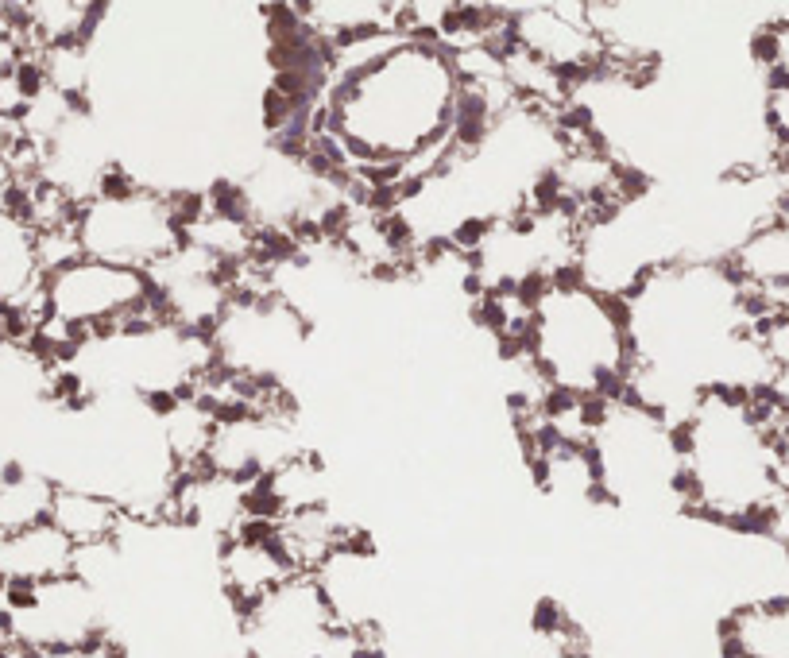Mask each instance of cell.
<instances>
[{"mask_svg":"<svg viewBox=\"0 0 789 658\" xmlns=\"http://www.w3.org/2000/svg\"><path fill=\"white\" fill-rule=\"evenodd\" d=\"M43 264L39 244L28 221L0 210V306H28L47 322L43 314Z\"/></svg>","mask_w":789,"mask_h":658,"instance_id":"30bf717a","label":"cell"},{"mask_svg":"<svg viewBox=\"0 0 789 658\" xmlns=\"http://www.w3.org/2000/svg\"><path fill=\"white\" fill-rule=\"evenodd\" d=\"M74 237L86 260L151 271L186 244V225L167 190L136 186L128 194L82 202Z\"/></svg>","mask_w":789,"mask_h":658,"instance_id":"5b68a950","label":"cell"},{"mask_svg":"<svg viewBox=\"0 0 789 658\" xmlns=\"http://www.w3.org/2000/svg\"><path fill=\"white\" fill-rule=\"evenodd\" d=\"M325 604L341 631H380L387 585L376 550L368 546L364 531L352 527L345 542L325 558L314 573Z\"/></svg>","mask_w":789,"mask_h":658,"instance_id":"52a82bcc","label":"cell"},{"mask_svg":"<svg viewBox=\"0 0 789 658\" xmlns=\"http://www.w3.org/2000/svg\"><path fill=\"white\" fill-rule=\"evenodd\" d=\"M774 449H778V469H782V480H786V488H789V419L778 426Z\"/></svg>","mask_w":789,"mask_h":658,"instance_id":"5bb4252c","label":"cell"},{"mask_svg":"<svg viewBox=\"0 0 789 658\" xmlns=\"http://www.w3.org/2000/svg\"><path fill=\"white\" fill-rule=\"evenodd\" d=\"M588 449L596 457L600 492L619 508H654L662 500H677L681 484V449L673 426L631 399L608 403L604 419L596 422Z\"/></svg>","mask_w":789,"mask_h":658,"instance_id":"277c9868","label":"cell"},{"mask_svg":"<svg viewBox=\"0 0 789 658\" xmlns=\"http://www.w3.org/2000/svg\"><path fill=\"white\" fill-rule=\"evenodd\" d=\"M55 492H59V480L47 473H28L24 480L0 484V539L51 523Z\"/></svg>","mask_w":789,"mask_h":658,"instance_id":"7c38bea8","label":"cell"},{"mask_svg":"<svg viewBox=\"0 0 789 658\" xmlns=\"http://www.w3.org/2000/svg\"><path fill=\"white\" fill-rule=\"evenodd\" d=\"M759 341L766 345V353H770V364H774V376H770V395H774V403L789 411V314H774V318H766L759 322Z\"/></svg>","mask_w":789,"mask_h":658,"instance_id":"4fadbf2b","label":"cell"},{"mask_svg":"<svg viewBox=\"0 0 789 658\" xmlns=\"http://www.w3.org/2000/svg\"><path fill=\"white\" fill-rule=\"evenodd\" d=\"M526 357L550 395L565 399H623L631 380L627 302L608 299L581 283L573 271L530 306Z\"/></svg>","mask_w":789,"mask_h":658,"instance_id":"3957f363","label":"cell"},{"mask_svg":"<svg viewBox=\"0 0 789 658\" xmlns=\"http://www.w3.org/2000/svg\"><path fill=\"white\" fill-rule=\"evenodd\" d=\"M724 658H789V597L735 604L720 620Z\"/></svg>","mask_w":789,"mask_h":658,"instance_id":"ba28073f","label":"cell"},{"mask_svg":"<svg viewBox=\"0 0 789 658\" xmlns=\"http://www.w3.org/2000/svg\"><path fill=\"white\" fill-rule=\"evenodd\" d=\"M337 635V620L310 573L287 585L240 616V655L244 658H325Z\"/></svg>","mask_w":789,"mask_h":658,"instance_id":"8992f818","label":"cell"},{"mask_svg":"<svg viewBox=\"0 0 789 658\" xmlns=\"http://www.w3.org/2000/svg\"><path fill=\"white\" fill-rule=\"evenodd\" d=\"M51 523L59 527L66 539L82 546H105V542H120L124 527L132 523L117 500L89 492V488H70L59 484L55 504H51Z\"/></svg>","mask_w":789,"mask_h":658,"instance_id":"8fae6325","label":"cell"},{"mask_svg":"<svg viewBox=\"0 0 789 658\" xmlns=\"http://www.w3.org/2000/svg\"><path fill=\"white\" fill-rule=\"evenodd\" d=\"M461 93L453 51L438 39L407 35L329 86L325 144L364 171H395V182L414 163H426V175H434V155H445L457 136Z\"/></svg>","mask_w":789,"mask_h":658,"instance_id":"6da1fadb","label":"cell"},{"mask_svg":"<svg viewBox=\"0 0 789 658\" xmlns=\"http://www.w3.org/2000/svg\"><path fill=\"white\" fill-rule=\"evenodd\" d=\"M673 438L681 449V508L716 527L762 535L786 480L770 430L751 411V395L704 391L693 415L673 426Z\"/></svg>","mask_w":789,"mask_h":658,"instance_id":"7a4b0ae2","label":"cell"},{"mask_svg":"<svg viewBox=\"0 0 789 658\" xmlns=\"http://www.w3.org/2000/svg\"><path fill=\"white\" fill-rule=\"evenodd\" d=\"M74 554L78 546L62 535L55 523H39L20 535L0 539V577L8 581H59L74 573Z\"/></svg>","mask_w":789,"mask_h":658,"instance_id":"9c48e42d","label":"cell"}]
</instances>
